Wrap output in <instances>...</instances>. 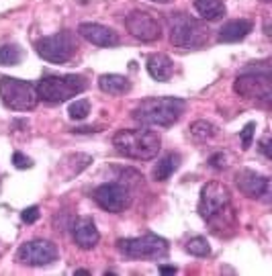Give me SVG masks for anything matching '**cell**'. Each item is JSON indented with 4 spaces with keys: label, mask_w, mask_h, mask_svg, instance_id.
<instances>
[{
    "label": "cell",
    "mask_w": 272,
    "mask_h": 276,
    "mask_svg": "<svg viewBox=\"0 0 272 276\" xmlns=\"http://www.w3.org/2000/svg\"><path fill=\"white\" fill-rule=\"evenodd\" d=\"M78 33L92 45H100V47H115L119 45V35L105 25H98V23H82L78 27Z\"/></svg>",
    "instance_id": "13"
},
{
    "label": "cell",
    "mask_w": 272,
    "mask_h": 276,
    "mask_svg": "<svg viewBox=\"0 0 272 276\" xmlns=\"http://www.w3.org/2000/svg\"><path fill=\"white\" fill-rule=\"evenodd\" d=\"M94 201L98 203L100 209H105L109 213H121L125 211L127 207L131 205V195L123 184H117V182H107V184H100L96 191H94Z\"/></svg>",
    "instance_id": "11"
},
{
    "label": "cell",
    "mask_w": 272,
    "mask_h": 276,
    "mask_svg": "<svg viewBox=\"0 0 272 276\" xmlns=\"http://www.w3.org/2000/svg\"><path fill=\"white\" fill-rule=\"evenodd\" d=\"M186 250H189L193 256L197 258H205L211 254V248H209V241L205 237H193L186 241Z\"/></svg>",
    "instance_id": "23"
},
{
    "label": "cell",
    "mask_w": 272,
    "mask_h": 276,
    "mask_svg": "<svg viewBox=\"0 0 272 276\" xmlns=\"http://www.w3.org/2000/svg\"><path fill=\"white\" fill-rule=\"evenodd\" d=\"M264 2H270V0H264Z\"/></svg>",
    "instance_id": "34"
},
{
    "label": "cell",
    "mask_w": 272,
    "mask_h": 276,
    "mask_svg": "<svg viewBox=\"0 0 272 276\" xmlns=\"http://www.w3.org/2000/svg\"><path fill=\"white\" fill-rule=\"evenodd\" d=\"M125 27L135 39L141 41H156L162 37V25L154 14L145 10H133L127 14Z\"/></svg>",
    "instance_id": "12"
},
{
    "label": "cell",
    "mask_w": 272,
    "mask_h": 276,
    "mask_svg": "<svg viewBox=\"0 0 272 276\" xmlns=\"http://www.w3.org/2000/svg\"><path fill=\"white\" fill-rule=\"evenodd\" d=\"M149 2H158V4H170V2H174V0H149Z\"/></svg>",
    "instance_id": "32"
},
{
    "label": "cell",
    "mask_w": 272,
    "mask_h": 276,
    "mask_svg": "<svg viewBox=\"0 0 272 276\" xmlns=\"http://www.w3.org/2000/svg\"><path fill=\"white\" fill-rule=\"evenodd\" d=\"M72 235L76 246H80L82 250H92L100 241V233L90 217H78L72 225Z\"/></svg>",
    "instance_id": "15"
},
{
    "label": "cell",
    "mask_w": 272,
    "mask_h": 276,
    "mask_svg": "<svg viewBox=\"0 0 272 276\" xmlns=\"http://www.w3.org/2000/svg\"><path fill=\"white\" fill-rule=\"evenodd\" d=\"M235 184L250 199H258L268 193V178L254 170H240L235 174Z\"/></svg>",
    "instance_id": "14"
},
{
    "label": "cell",
    "mask_w": 272,
    "mask_h": 276,
    "mask_svg": "<svg viewBox=\"0 0 272 276\" xmlns=\"http://www.w3.org/2000/svg\"><path fill=\"white\" fill-rule=\"evenodd\" d=\"M35 47H37V54L45 62H52V64H66L76 51L74 37H72V33H68V31L41 37Z\"/></svg>",
    "instance_id": "8"
},
{
    "label": "cell",
    "mask_w": 272,
    "mask_h": 276,
    "mask_svg": "<svg viewBox=\"0 0 272 276\" xmlns=\"http://www.w3.org/2000/svg\"><path fill=\"white\" fill-rule=\"evenodd\" d=\"M227 158L223 156V153H215V156H211V160H209V164H211V168H215V170H223L227 164Z\"/></svg>",
    "instance_id": "28"
},
{
    "label": "cell",
    "mask_w": 272,
    "mask_h": 276,
    "mask_svg": "<svg viewBox=\"0 0 272 276\" xmlns=\"http://www.w3.org/2000/svg\"><path fill=\"white\" fill-rule=\"evenodd\" d=\"M233 90L248 98V100H258L262 105H268L272 100V84L268 74H242L233 82Z\"/></svg>",
    "instance_id": "9"
},
{
    "label": "cell",
    "mask_w": 272,
    "mask_h": 276,
    "mask_svg": "<svg viewBox=\"0 0 272 276\" xmlns=\"http://www.w3.org/2000/svg\"><path fill=\"white\" fill-rule=\"evenodd\" d=\"M199 213L207 223L219 231L221 227H227L233 223V209H231V193L225 184L209 182L201 188Z\"/></svg>",
    "instance_id": "1"
},
{
    "label": "cell",
    "mask_w": 272,
    "mask_h": 276,
    "mask_svg": "<svg viewBox=\"0 0 272 276\" xmlns=\"http://www.w3.org/2000/svg\"><path fill=\"white\" fill-rule=\"evenodd\" d=\"M21 219L25 223H35L39 219V209H37V207H27V209L21 213Z\"/></svg>",
    "instance_id": "27"
},
{
    "label": "cell",
    "mask_w": 272,
    "mask_h": 276,
    "mask_svg": "<svg viewBox=\"0 0 272 276\" xmlns=\"http://www.w3.org/2000/svg\"><path fill=\"white\" fill-rule=\"evenodd\" d=\"M98 88L105 94L121 96V94L131 90V82H129V78L119 76V74H103L98 78Z\"/></svg>",
    "instance_id": "18"
},
{
    "label": "cell",
    "mask_w": 272,
    "mask_h": 276,
    "mask_svg": "<svg viewBox=\"0 0 272 276\" xmlns=\"http://www.w3.org/2000/svg\"><path fill=\"white\" fill-rule=\"evenodd\" d=\"M147 72L158 82H168L174 74V64L164 54H154L147 58Z\"/></svg>",
    "instance_id": "16"
},
{
    "label": "cell",
    "mask_w": 272,
    "mask_h": 276,
    "mask_svg": "<svg viewBox=\"0 0 272 276\" xmlns=\"http://www.w3.org/2000/svg\"><path fill=\"white\" fill-rule=\"evenodd\" d=\"M113 145L125 158L151 160L158 156L162 139L156 131H149V129H123L115 133Z\"/></svg>",
    "instance_id": "3"
},
{
    "label": "cell",
    "mask_w": 272,
    "mask_h": 276,
    "mask_svg": "<svg viewBox=\"0 0 272 276\" xmlns=\"http://www.w3.org/2000/svg\"><path fill=\"white\" fill-rule=\"evenodd\" d=\"M117 248L129 258H162L168 254V241L154 233H147L143 237L119 239Z\"/></svg>",
    "instance_id": "7"
},
{
    "label": "cell",
    "mask_w": 272,
    "mask_h": 276,
    "mask_svg": "<svg viewBox=\"0 0 272 276\" xmlns=\"http://www.w3.org/2000/svg\"><path fill=\"white\" fill-rule=\"evenodd\" d=\"M76 274H82V276H86V274H88V270H84V268H80V270H76Z\"/></svg>",
    "instance_id": "33"
},
{
    "label": "cell",
    "mask_w": 272,
    "mask_h": 276,
    "mask_svg": "<svg viewBox=\"0 0 272 276\" xmlns=\"http://www.w3.org/2000/svg\"><path fill=\"white\" fill-rule=\"evenodd\" d=\"M88 88L86 80L76 74H66V76H45L37 84V94L45 102H66L68 98H74L76 94H82Z\"/></svg>",
    "instance_id": "4"
},
{
    "label": "cell",
    "mask_w": 272,
    "mask_h": 276,
    "mask_svg": "<svg viewBox=\"0 0 272 276\" xmlns=\"http://www.w3.org/2000/svg\"><path fill=\"white\" fill-rule=\"evenodd\" d=\"M195 8L205 21H219L227 14V8L221 0H195Z\"/></svg>",
    "instance_id": "19"
},
{
    "label": "cell",
    "mask_w": 272,
    "mask_h": 276,
    "mask_svg": "<svg viewBox=\"0 0 272 276\" xmlns=\"http://www.w3.org/2000/svg\"><path fill=\"white\" fill-rule=\"evenodd\" d=\"M0 98H2L4 107L12 111H33L39 102L37 88L31 86L25 80L4 76L0 78Z\"/></svg>",
    "instance_id": "6"
},
{
    "label": "cell",
    "mask_w": 272,
    "mask_h": 276,
    "mask_svg": "<svg viewBox=\"0 0 272 276\" xmlns=\"http://www.w3.org/2000/svg\"><path fill=\"white\" fill-rule=\"evenodd\" d=\"M178 270H176V266H160V274H176Z\"/></svg>",
    "instance_id": "30"
},
{
    "label": "cell",
    "mask_w": 272,
    "mask_h": 276,
    "mask_svg": "<svg viewBox=\"0 0 272 276\" xmlns=\"http://www.w3.org/2000/svg\"><path fill=\"white\" fill-rule=\"evenodd\" d=\"M16 260L25 266H47L58 260V248L52 241L33 239L16 250Z\"/></svg>",
    "instance_id": "10"
},
{
    "label": "cell",
    "mask_w": 272,
    "mask_h": 276,
    "mask_svg": "<svg viewBox=\"0 0 272 276\" xmlns=\"http://www.w3.org/2000/svg\"><path fill=\"white\" fill-rule=\"evenodd\" d=\"M70 117L72 119H78V121H82V119H86L88 117V113H90V102L88 100H76V102H72L70 105Z\"/></svg>",
    "instance_id": "24"
},
{
    "label": "cell",
    "mask_w": 272,
    "mask_h": 276,
    "mask_svg": "<svg viewBox=\"0 0 272 276\" xmlns=\"http://www.w3.org/2000/svg\"><path fill=\"white\" fill-rule=\"evenodd\" d=\"M191 135L195 137L197 141H207V139H213L217 135V127L211 123V121H195L191 125Z\"/></svg>",
    "instance_id": "21"
},
{
    "label": "cell",
    "mask_w": 272,
    "mask_h": 276,
    "mask_svg": "<svg viewBox=\"0 0 272 276\" xmlns=\"http://www.w3.org/2000/svg\"><path fill=\"white\" fill-rule=\"evenodd\" d=\"M252 23L246 19H237V21H229L219 29V41L221 43H235L242 41L244 37H248V33L252 31Z\"/></svg>",
    "instance_id": "17"
},
{
    "label": "cell",
    "mask_w": 272,
    "mask_h": 276,
    "mask_svg": "<svg viewBox=\"0 0 272 276\" xmlns=\"http://www.w3.org/2000/svg\"><path fill=\"white\" fill-rule=\"evenodd\" d=\"M12 164H14V168H19V170H27V168H31V166H33L31 158L23 156L21 151H14V153H12Z\"/></svg>",
    "instance_id": "26"
},
{
    "label": "cell",
    "mask_w": 272,
    "mask_h": 276,
    "mask_svg": "<svg viewBox=\"0 0 272 276\" xmlns=\"http://www.w3.org/2000/svg\"><path fill=\"white\" fill-rule=\"evenodd\" d=\"M23 54L19 45H2L0 47V66H16L21 62Z\"/></svg>",
    "instance_id": "22"
},
{
    "label": "cell",
    "mask_w": 272,
    "mask_h": 276,
    "mask_svg": "<svg viewBox=\"0 0 272 276\" xmlns=\"http://www.w3.org/2000/svg\"><path fill=\"white\" fill-rule=\"evenodd\" d=\"M178 166H180V156H178V153H168V156H164L156 164V168H154V180H158V182L168 180L178 170Z\"/></svg>",
    "instance_id": "20"
},
{
    "label": "cell",
    "mask_w": 272,
    "mask_h": 276,
    "mask_svg": "<svg viewBox=\"0 0 272 276\" xmlns=\"http://www.w3.org/2000/svg\"><path fill=\"white\" fill-rule=\"evenodd\" d=\"M98 131V127H78V129H74V133H96Z\"/></svg>",
    "instance_id": "31"
},
{
    "label": "cell",
    "mask_w": 272,
    "mask_h": 276,
    "mask_svg": "<svg viewBox=\"0 0 272 276\" xmlns=\"http://www.w3.org/2000/svg\"><path fill=\"white\" fill-rule=\"evenodd\" d=\"M260 151L264 153L266 158H270V156H272V151H270V137H268V135H266L264 139L260 141Z\"/></svg>",
    "instance_id": "29"
},
{
    "label": "cell",
    "mask_w": 272,
    "mask_h": 276,
    "mask_svg": "<svg viewBox=\"0 0 272 276\" xmlns=\"http://www.w3.org/2000/svg\"><path fill=\"white\" fill-rule=\"evenodd\" d=\"M254 131H256V123H254V121H250V123H246V125H244V129L240 131V137H242V147H244V149L252 147Z\"/></svg>",
    "instance_id": "25"
},
{
    "label": "cell",
    "mask_w": 272,
    "mask_h": 276,
    "mask_svg": "<svg viewBox=\"0 0 272 276\" xmlns=\"http://www.w3.org/2000/svg\"><path fill=\"white\" fill-rule=\"evenodd\" d=\"M209 31L197 19H191L189 14L176 12L170 16V41L176 47H201L207 43Z\"/></svg>",
    "instance_id": "5"
},
{
    "label": "cell",
    "mask_w": 272,
    "mask_h": 276,
    "mask_svg": "<svg viewBox=\"0 0 272 276\" xmlns=\"http://www.w3.org/2000/svg\"><path fill=\"white\" fill-rule=\"evenodd\" d=\"M186 111V102L176 96H162V98H147L133 109L131 117L141 125L154 127H170L182 117Z\"/></svg>",
    "instance_id": "2"
}]
</instances>
